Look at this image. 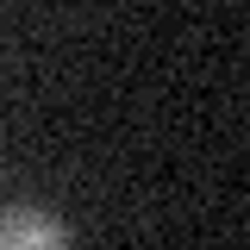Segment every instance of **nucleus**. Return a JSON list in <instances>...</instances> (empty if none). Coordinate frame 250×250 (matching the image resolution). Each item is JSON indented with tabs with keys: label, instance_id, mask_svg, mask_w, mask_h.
<instances>
[{
	"label": "nucleus",
	"instance_id": "nucleus-1",
	"mask_svg": "<svg viewBox=\"0 0 250 250\" xmlns=\"http://www.w3.org/2000/svg\"><path fill=\"white\" fill-rule=\"evenodd\" d=\"M0 250H69V231L44 207H0Z\"/></svg>",
	"mask_w": 250,
	"mask_h": 250
}]
</instances>
